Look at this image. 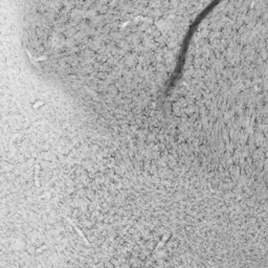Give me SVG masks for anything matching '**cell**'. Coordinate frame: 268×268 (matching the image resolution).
<instances>
[{
    "label": "cell",
    "mask_w": 268,
    "mask_h": 268,
    "mask_svg": "<svg viewBox=\"0 0 268 268\" xmlns=\"http://www.w3.org/2000/svg\"><path fill=\"white\" fill-rule=\"evenodd\" d=\"M66 220H67V221H69L70 223H71V225H72V226H73V228H75V231H78V233H79V235H80V236H81L82 238H83V239H84V241H85V244H86L87 246H89V242H88V240L86 239V237H85V235H84V233H82V231H80V229H79V228H78V226H77V225H75V224H73V223H72V221H71V220H69V219H68V218H66Z\"/></svg>",
    "instance_id": "cell-1"
},
{
    "label": "cell",
    "mask_w": 268,
    "mask_h": 268,
    "mask_svg": "<svg viewBox=\"0 0 268 268\" xmlns=\"http://www.w3.org/2000/svg\"><path fill=\"white\" fill-rule=\"evenodd\" d=\"M169 238H170V235H166V236H164V238H162V240H161V241H160V242H159L158 244H157V246H156V248H155V249H154V251H153V254H156V252L158 251V249H160V248H161L162 246H164V243L167 242V241H168V239H169Z\"/></svg>",
    "instance_id": "cell-2"
},
{
    "label": "cell",
    "mask_w": 268,
    "mask_h": 268,
    "mask_svg": "<svg viewBox=\"0 0 268 268\" xmlns=\"http://www.w3.org/2000/svg\"><path fill=\"white\" fill-rule=\"evenodd\" d=\"M38 172H39V167H36V176H35V178H36V185L37 187H39V181H38Z\"/></svg>",
    "instance_id": "cell-3"
}]
</instances>
